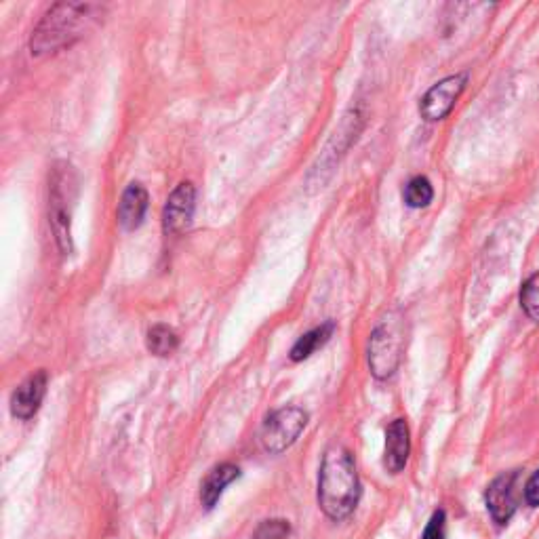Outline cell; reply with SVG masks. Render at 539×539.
<instances>
[{
	"instance_id": "cell-6",
	"label": "cell",
	"mask_w": 539,
	"mask_h": 539,
	"mask_svg": "<svg viewBox=\"0 0 539 539\" xmlns=\"http://www.w3.org/2000/svg\"><path fill=\"white\" fill-rule=\"evenodd\" d=\"M468 85V74H453L436 83L419 102V114L426 118L428 123L443 121L455 108L459 95L464 93Z\"/></svg>"
},
{
	"instance_id": "cell-16",
	"label": "cell",
	"mask_w": 539,
	"mask_h": 539,
	"mask_svg": "<svg viewBox=\"0 0 539 539\" xmlns=\"http://www.w3.org/2000/svg\"><path fill=\"white\" fill-rule=\"evenodd\" d=\"M521 306L531 321L539 325V272L525 281L521 289Z\"/></svg>"
},
{
	"instance_id": "cell-17",
	"label": "cell",
	"mask_w": 539,
	"mask_h": 539,
	"mask_svg": "<svg viewBox=\"0 0 539 539\" xmlns=\"http://www.w3.org/2000/svg\"><path fill=\"white\" fill-rule=\"evenodd\" d=\"M291 533V527L287 521H266L257 529L255 539H287Z\"/></svg>"
},
{
	"instance_id": "cell-10",
	"label": "cell",
	"mask_w": 539,
	"mask_h": 539,
	"mask_svg": "<svg viewBox=\"0 0 539 539\" xmlns=\"http://www.w3.org/2000/svg\"><path fill=\"white\" fill-rule=\"evenodd\" d=\"M411 453V436L405 419H394L386 430V457L384 464L388 472L398 474L403 472Z\"/></svg>"
},
{
	"instance_id": "cell-12",
	"label": "cell",
	"mask_w": 539,
	"mask_h": 539,
	"mask_svg": "<svg viewBox=\"0 0 539 539\" xmlns=\"http://www.w3.org/2000/svg\"><path fill=\"white\" fill-rule=\"evenodd\" d=\"M241 476V470H238V466L234 464H219L215 466L207 478L203 481V487H201V502L207 510H213L215 504L219 502V497H222V493L226 491V487L230 483H234L236 478Z\"/></svg>"
},
{
	"instance_id": "cell-4",
	"label": "cell",
	"mask_w": 539,
	"mask_h": 539,
	"mask_svg": "<svg viewBox=\"0 0 539 539\" xmlns=\"http://www.w3.org/2000/svg\"><path fill=\"white\" fill-rule=\"evenodd\" d=\"M405 321L398 312H390L369 339V367L377 379H388L401 365L405 350Z\"/></svg>"
},
{
	"instance_id": "cell-15",
	"label": "cell",
	"mask_w": 539,
	"mask_h": 539,
	"mask_svg": "<svg viewBox=\"0 0 539 539\" xmlns=\"http://www.w3.org/2000/svg\"><path fill=\"white\" fill-rule=\"evenodd\" d=\"M432 198H434V190H432V184H430L428 177L417 175L405 188V203L411 209L428 207L432 203Z\"/></svg>"
},
{
	"instance_id": "cell-3",
	"label": "cell",
	"mask_w": 539,
	"mask_h": 539,
	"mask_svg": "<svg viewBox=\"0 0 539 539\" xmlns=\"http://www.w3.org/2000/svg\"><path fill=\"white\" fill-rule=\"evenodd\" d=\"M76 198V173L68 163H55L49 177V224L64 255L72 253V209Z\"/></svg>"
},
{
	"instance_id": "cell-19",
	"label": "cell",
	"mask_w": 539,
	"mask_h": 539,
	"mask_svg": "<svg viewBox=\"0 0 539 539\" xmlns=\"http://www.w3.org/2000/svg\"><path fill=\"white\" fill-rule=\"evenodd\" d=\"M525 502L533 508L539 506V470L529 478L525 485Z\"/></svg>"
},
{
	"instance_id": "cell-1",
	"label": "cell",
	"mask_w": 539,
	"mask_h": 539,
	"mask_svg": "<svg viewBox=\"0 0 539 539\" xmlns=\"http://www.w3.org/2000/svg\"><path fill=\"white\" fill-rule=\"evenodd\" d=\"M102 15L104 7L93 3L53 5L32 32L30 38L32 55H49L72 47L99 24Z\"/></svg>"
},
{
	"instance_id": "cell-11",
	"label": "cell",
	"mask_w": 539,
	"mask_h": 539,
	"mask_svg": "<svg viewBox=\"0 0 539 539\" xmlns=\"http://www.w3.org/2000/svg\"><path fill=\"white\" fill-rule=\"evenodd\" d=\"M148 192L144 186L131 184L121 198V207H118V224L123 230L131 232L144 224V217L148 213Z\"/></svg>"
},
{
	"instance_id": "cell-8",
	"label": "cell",
	"mask_w": 539,
	"mask_h": 539,
	"mask_svg": "<svg viewBox=\"0 0 539 539\" xmlns=\"http://www.w3.org/2000/svg\"><path fill=\"white\" fill-rule=\"evenodd\" d=\"M194 209H196V190L190 182H182L167 198L163 213L165 232L167 234L184 232L192 224Z\"/></svg>"
},
{
	"instance_id": "cell-13",
	"label": "cell",
	"mask_w": 539,
	"mask_h": 539,
	"mask_svg": "<svg viewBox=\"0 0 539 539\" xmlns=\"http://www.w3.org/2000/svg\"><path fill=\"white\" fill-rule=\"evenodd\" d=\"M333 331H335V325L333 323H325L321 327H316V329L304 333L302 337L297 339L295 346L291 348V361L293 363L306 361V358H310L318 348L325 346L329 342Z\"/></svg>"
},
{
	"instance_id": "cell-2",
	"label": "cell",
	"mask_w": 539,
	"mask_h": 539,
	"mask_svg": "<svg viewBox=\"0 0 539 539\" xmlns=\"http://www.w3.org/2000/svg\"><path fill=\"white\" fill-rule=\"evenodd\" d=\"M361 499V481H358L354 455L346 447H331L318 474V506L339 523L356 510Z\"/></svg>"
},
{
	"instance_id": "cell-5",
	"label": "cell",
	"mask_w": 539,
	"mask_h": 539,
	"mask_svg": "<svg viewBox=\"0 0 539 539\" xmlns=\"http://www.w3.org/2000/svg\"><path fill=\"white\" fill-rule=\"evenodd\" d=\"M306 424L308 413L302 407H283L266 419L262 432H259V441L268 453L278 455L297 441Z\"/></svg>"
},
{
	"instance_id": "cell-14",
	"label": "cell",
	"mask_w": 539,
	"mask_h": 539,
	"mask_svg": "<svg viewBox=\"0 0 539 539\" xmlns=\"http://www.w3.org/2000/svg\"><path fill=\"white\" fill-rule=\"evenodd\" d=\"M179 337L177 333L167 325H154L148 331V350L156 356H169L177 350Z\"/></svg>"
},
{
	"instance_id": "cell-7",
	"label": "cell",
	"mask_w": 539,
	"mask_h": 539,
	"mask_svg": "<svg viewBox=\"0 0 539 539\" xmlns=\"http://www.w3.org/2000/svg\"><path fill=\"white\" fill-rule=\"evenodd\" d=\"M516 478V472H506L487 487V510L497 525H508L516 512Z\"/></svg>"
},
{
	"instance_id": "cell-18",
	"label": "cell",
	"mask_w": 539,
	"mask_h": 539,
	"mask_svg": "<svg viewBox=\"0 0 539 539\" xmlns=\"http://www.w3.org/2000/svg\"><path fill=\"white\" fill-rule=\"evenodd\" d=\"M447 535V514L445 510H436L424 529L422 539H445Z\"/></svg>"
},
{
	"instance_id": "cell-9",
	"label": "cell",
	"mask_w": 539,
	"mask_h": 539,
	"mask_svg": "<svg viewBox=\"0 0 539 539\" xmlns=\"http://www.w3.org/2000/svg\"><path fill=\"white\" fill-rule=\"evenodd\" d=\"M47 394V373L38 371L11 394V415L17 419H30L41 409Z\"/></svg>"
}]
</instances>
